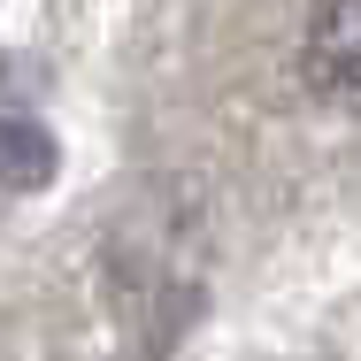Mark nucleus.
I'll use <instances>...</instances> for the list:
<instances>
[{"label":"nucleus","instance_id":"obj_1","mask_svg":"<svg viewBox=\"0 0 361 361\" xmlns=\"http://www.w3.org/2000/svg\"><path fill=\"white\" fill-rule=\"evenodd\" d=\"M307 85L338 108H361V0H323L307 23Z\"/></svg>","mask_w":361,"mask_h":361},{"label":"nucleus","instance_id":"obj_2","mask_svg":"<svg viewBox=\"0 0 361 361\" xmlns=\"http://www.w3.org/2000/svg\"><path fill=\"white\" fill-rule=\"evenodd\" d=\"M54 169H62V146L47 123L0 116V192H39V185H54Z\"/></svg>","mask_w":361,"mask_h":361}]
</instances>
